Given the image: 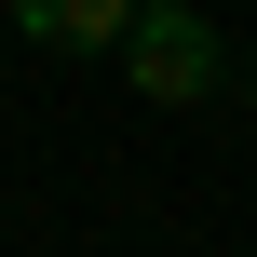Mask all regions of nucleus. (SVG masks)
Segmentation results:
<instances>
[{"label": "nucleus", "instance_id": "obj_1", "mask_svg": "<svg viewBox=\"0 0 257 257\" xmlns=\"http://www.w3.org/2000/svg\"><path fill=\"white\" fill-rule=\"evenodd\" d=\"M108 54H122V81H136L149 108H203V95L230 81V54H217V27H203L190 0H136Z\"/></svg>", "mask_w": 257, "mask_h": 257}, {"label": "nucleus", "instance_id": "obj_2", "mask_svg": "<svg viewBox=\"0 0 257 257\" xmlns=\"http://www.w3.org/2000/svg\"><path fill=\"white\" fill-rule=\"evenodd\" d=\"M122 14H136V0H14V27H27L41 54H108Z\"/></svg>", "mask_w": 257, "mask_h": 257}]
</instances>
